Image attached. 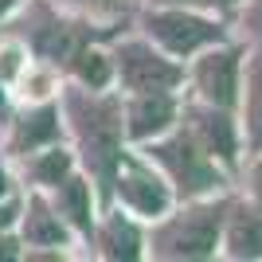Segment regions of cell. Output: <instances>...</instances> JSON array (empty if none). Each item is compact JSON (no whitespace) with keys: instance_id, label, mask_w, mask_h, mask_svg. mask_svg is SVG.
I'll return each mask as SVG.
<instances>
[{"instance_id":"6da1fadb","label":"cell","mask_w":262,"mask_h":262,"mask_svg":"<svg viewBox=\"0 0 262 262\" xmlns=\"http://www.w3.org/2000/svg\"><path fill=\"white\" fill-rule=\"evenodd\" d=\"M63 118L71 121V137L78 145V161L90 172L102 204L114 200V168L125 149V125H121V98L102 94L90 86L63 90Z\"/></svg>"},{"instance_id":"7a4b0ae2","label":"cell","mask_w":262,"mask_h":262,"mask_svg":"<svg viewBox=\"0 0 262 262\" xmlns=\"http://www.w3.org/2000/svg\"><path fill=\"white\" fill-rule=\"evenodd\" d=\"M231 200L227 196H200V200H184V208L168 215L164 211L157 219V227L149 231V251L157 258H184V262H196V258H211L219 247V235H223V219H227Z\"/></svg>"},{"instance_id":"3957f363","label":"cell","mask_w":262,"mask_h":262,"mask_svg":"<svg viewBox=\"0 0 262 262\" xmlns=\"http://www.w3.org/2000/svg\"><path fill=\"white\" fill-rule=\"evenodd\" d=\"M145 157L157 164L172 188V196L184 204V200H200V196H211L219 192L223 184V172H219V161H211L196 141H192V133L184 125H172V129H164L161 137L153 141H145Z\"/></svg>"},{"instance_id":"277c9868","label":"cell","mask_w":262,"mask_h":262,"mask_svg":"<svg viewBox=\"0 0 262 262\" xmlns=\"http://www.w3.org/2000/svg\"><path fill=\"white\" fill-rule=\"evenodd\" d=\"M118 28H121V24L98 28V24L78 20V16H59V12H51L47 4H39V8H35L32 28H28V43H32L35 59H43V63L55 67V71H67L82 47L114 39Z\"/></svg>"},{"instance_id":"5b68a950","label":"cell","mask_w":262,"mask_h":262,"mask_svg":"<svg viewBox=\"0 0 262 262\" xmlns=\"http://www.w3.org/2000/svg\"><path fill=\"white\" fill-rule=\"evenodd\" d=\"M145 35L149 43H157L164 55L172 59H188V55L204 51L211 43H223L227 32L223 24L204 16L200 8H172V4H153L145 12Z\"/></svg>"},{"instance_id":"8992f818","label":"cell","mask_w":262,"mask_h":262,"mask_svg":"<svg viewBox=\"0 0 262 262\" xmlns=\"http://www.w3.org/2000/svg\"><path fill=\"white\" fill-rule=\"evenodd\" d=\"M114 200L129 215L149 219V223L161 219L164 211H172V204H176V196H172V188H168L161 168L149 157L125 153V149H121L118 168H114Z\"/></svg>"},{"instance_id":"52a82bcc","label":"cell","mask_w":262,"mask_h":262,"mask_svg":"<svg viewBox=\"0 0 262 262\" xmlns=\"http://www.w3.org/2000/svg\"><path fill=\"white\" fill-rule=\"evenodd\" d=\"M110 59H114V78L125 86V94H137V90H176L188 75L172 55H164L149 39H125V43L114 47Z\"/></svg>"},{"instance_id":"ba28073f","label":"cell","mask_w":262,"mask_h":262,"mask_svg":"<svg viewBox=\"0 0 262 262\" xmlns=\"http://www.w3.org/2000/svg\"><path fill=\"white\" fill-rule=\"evenodd\" d=\"M180 125L192 133V141L211 157L219 161L223 168H235L239 164V121L231 118V110L223 106H211L204 98H192L180 106Z\"/></svg>"},{"instance_id":"9c48e42d","label":"cell","mask_w":262,"mask_h":262,"mask_svg":"<svg viewBox=\"0 0 262 262\" xmlns=\"http://www.w3.org/2000/svg\"><path fill=\"white\" fill-rule=\"evenodd\" d=\"M239 82H243V47L239 43H211L200 51L196 67H192V86H196V94L204 102L235 114Z\"/></svg>"},{"instance_id":"30bf717a","label":"cell","mask_w":262,"mask_h":262,"mask_svg":"<svg viewBox=\"0 0 262 262\" xmlns=\"http://www.w3.org/2000/svg\"><path fill=\"white\" fill-rule=\"evenodd\" d=\"M180 102L172 90H137L125 94L121 102V125H125V141H153L164 129L176 125Z\"/></svg>"},{"instance_id":"8fae6325","label":"cell","mask_w":262,"mask_h":262,"mask_svg":"<svg viewBox=\"0 0 262 262\" xmlns=\"http://www.w3.org/2000/svg\"><path fill=\"white\" fill-rule=\"evenodd\" d=\"M90 200H94V188H90V180L78 176L75 168L51 188L55 211H59L63 223L75 231V235H82V239H90V231H94V204H90Z\"/></svg>"},{"instance_id":"7c38bea8","label":"cell","mask_w":262,"mask_h":262,"mask_svg":"<svg viewBox=\"0 0 262 262\" xmlns=\"http://www.w3.org/2000/svg\"><path fill=\"white\" fill-rule=\"evenodd\" d=\"M63 133V121H59V102L43 98L39 106H32L16 125H12V137H8V149L16 157H28L43 145H55Z\"/></svg>"},{"instance_id":"4fadbf2b","label":"cell","mask_w":262,"mask_h":262,"mask_svg":"<svg viewBox=\"0 0 262 262\" xmlns=\"http://www.w3.org/2000/svg\"><path fill=\"white\" fill-rule=\"evenodd\" d=\"M98 247L102 258H141V247H145V235L137 231V223H133L129 215H121V211H106L102 219H94V231H90V239Z\"/></svg>"},{"instance_id":"5bb4252c","label":"cell","mask_w":262,"mask_h":262,"mask_svg":"<svg viewBox=\"0 0 262 262\" xmlns=\"http://www.w3.org/2000/svg\"><path fill=\"white\" fill-rule=\"evenodd\" d=\"M219 243L231 258H262V208L231 200Z\"/></svg>"},{"instance_id":"9a60e30c","label":"cell","mask_w":262,"mask_h":262,"mask_svg":"<svg viewBox=\"0 0 262 262\" xmlns=\"http://www.w3.org/2000/svg\"><path fill=\"white\" fill-rule=\"evenodd\" d=\"M75 231L63 223V215L55 211V204L43 192L28 196V215H24V247H67Z\"/></svg>"},{"instance_id":"2e32d148","label":"cell","mask_w":262,"mask_h":262,"mask_svg":"<svg viewBox=\"0 0 262 262\" xmlns=\"http://www.w3.org/2000/svg\"><path fill=\"white\" fill-rule=\"evenodd\" d=\"M247 82H239V106H243V129H247V145L254 153H262V43L251 51L247 67H243Z\"/></svg>"},{"instance_id":"e0dca14e","label":"cell","mask_w":262,"mask_h":262,"mask_svg":"<svg viewBox=\"0 0 262 262\" xmlns=\"http://www.w3.org/2000/svg\"><path fill=\"white\" fill-rule=\"evenodd\" d=\"M67 75L75 78L78 86L106 90L110 82H114V59H110V55L102 51L98 43H90V47H82V51L75 55V63L67 67Z\"/></svg>"},{"instance_id":"ac0fdd59","label":"cell","mask_w":262,"mask_h":262,"mask_svg":"<svg viewBox=\"0 0 262 262\" xmlns=\"http://www.w3.org/2000/svg\"><path fill=\"white\" fill-rule=\"evenodd\" d=\"M71 168H75V157L67 153V149H59V141L28 153V176H32L35 188H55Z\"/></svg>"},{"instance_id":"d6986e66","label":"cell","mask_w":262,"mask_h":262,"mask_svg":"<svg viewBox=\"0 0 262 262\" xmlns=\"http://www.w3.org/2000/svg\"><path fill=\"white\" fill-rule=\"evenodd\" d=\"M55 4L75 8V12H82V16H125L121 0H55Z\"/></svg>"},{"instance_id":"ffe728a7","label":"cell","mask_w":262,"mask_h":262,"mask_svg":"<svg viewBox=\"0 0 262 262\" xmlns=\"http://www.w3.org/2000/svg\"><path fill=\"white\" fill-rule=\"evenodd\" d=\"M153 4H172V8H208V12H239L243 0H153Z\"/></svg>"},{"instance_id":"44dd1931","label":"cell","mask_w":262,"mask_h":262,"mask_svg":"<svg viewBox=\"0 0 262 262\" xmlns=\"http://www.w3.org/2000/svg\"><path fill=\"white\" fill-rule=\"evenodd\" d=\"M243 24H247V32H251V35H262V0H247Z\"/></svg>"},{"instance_id":"7402d4cb","label":"cell","mask_w":262,"mask_h":262,"mask_svg":"<svg viewBox=\"0 0 262 262\" xmlns=\"http://www.w3.org/2000/svg\"><path fill=\"white\" fill-rule=\"evenodd\" d=\"M251 204L262 208V161L251 164Z\"/></svg>"},{"instance_id":"603a6c76","label":"cell","mask_w":262,"mask_h":262,"mask_svg":"<svg viewBox=\"0 0 262 262\" xmlns=\"http://www.w3.org/2000/svg\"><path fill=\"white\" fill-rule=\"evenodd\" d=\"M8 196V172H4V164H0V200Z\"/></svg>"},{"instance_id":"cb8c5ba5","label":"cell","mask_w":262,"mask_h":262,"mask_svg":"<svg viewBox=\"0 0 262 262\" xmlns=\"http://www.w3.org/2000/svg\"><path fill=\"white\" fill-rule=\"evenodd\" d=\"M16 4H20V0H0V20H4V16H8V12L16 8Z\"/></svg>"}]
</instances>
